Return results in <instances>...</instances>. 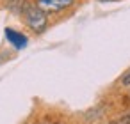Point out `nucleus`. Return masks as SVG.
Here are the masks:
<instances>
[{"instance_id": "obj_1", "label": "nucleus", "mask_w": 130, "mask_h": 124, "mask_svg": "<svg viewBox=\"0 0 130 124\" xmlns=\"http://www.w3.org/2000/svg\"><path fill=\"white\" fill-rule=\"evenodd\" d=\"M22 20V23L27 27V30L34 36H41L46 32V29L50 27V16L41 11L32 0H29V4L23 7L22 14L18 16Z\"/></svg>"}, {"instance_id": "obj_2", "label": "nucleus", "mask_w": 130, "mask_h": 124, "mask_svg": "<svg viewBox=\"0 0 130 124\" xmlns=\"http://www.w3.org/2000/svg\"><path fill=\"white\" fill-rule=\"evenodd\" d=\"M32 2L48 16H66L82 4V0H32Z\"/></svg>"}, {"instance_id": "obj_3", "label": "nucleus", "mask_w": 130, "mask_h": 124, "mask_svg": "<svg viewBox=\"0 0 130 124\" xmlns=\"http://www.w3.org/2000/svg\"><path fill=\"white\" fill-rule=\"evenodd\" d=\"M4 34H6L7 43H11V46H13L16 52H18V50H23V48L29 44V37H27L23 32H20V30H14V29L7 27V29L4 30Z\"/></svg>"}, {"instance_id": "obj_4", "label": "nucleus", "mask_w": 130, "mask_h": 124, "mask_svg": "<svg viewBox=\"0 0 130 124\" xmlns=\"http://www.w3.org/2000/svg\"><path fill=\"white\" fill-rule=\"evenodd\" d=\"M27 4H29V0H4L6 9H7L9 13L16 14V16H20V14H22L23 7H25Z\"/></svg>"}, {"instance_id": "obj_5", "label": "nucleus", "mask_w": 130, "mask_h": 124, "mask_svg": "<svg viewBox=\"0 0 130 124\" xmlns=\"http://www.w3.org/2000/svg\"><path fill=\"white\" fill-rule=\"evenodd\" d=\"M109 124H130V108L123 113H119L118 117H114Z\"/></svg>"}, {"instance_id": "obj_6", "label": "nucleus", "mask_w": 130, "mask_h": 124, "mask_svg": "<svg viewBox=\"0 0 130 124\" xmlns=\"http://www.w3.org/2000/svg\"><path fill=\"white\" fill-rule=\"evenodd\" d=\"M118 85L121 87V89H126V87H130V69H126L121 76H119V80H118Z\"/></svg>"}, {"instance_id": "obj_7", "label": "nucleus", "mask_w": 130, "mask_h": 124, "mask_svg": "<svg viewBox=\"0 0 130 124\" xmlns=\"http://www.w3.org/2000/svg\"><path fill=\"white\" fill-rule=\"evenodd\" d=\"M27 124H66L61 119H41V120H34V122H27Z\"/></svg>"}, {"instance_id": "obj_8", "label": "nucleus", "mask_w": 130, "mask_h": 124, "mask_svg": "<svg viewBox=\"0 0 130 124\" xmlns=\"http://www.w3.org/2000/svg\"><path fill=\"white\" fill-rule=\"evenodd\" d=\"M123 105H125L126 108H130V87H126V90H125V94H123Z\"/></svg>"}, {"instance_id": "obj_9", "label": "nucleus", "mask_w": 130, "mask_h": 124, "mask_svg": "<svg viewBox=\"0 0 130 124\" xmlns=\"http://www.w3.org/2000/svg\"><path fill=\"white\" fill-rule=\"evenodd\" d=\"M98 2H116V0H98Z\"/></svg>"}]
</instances>
